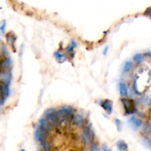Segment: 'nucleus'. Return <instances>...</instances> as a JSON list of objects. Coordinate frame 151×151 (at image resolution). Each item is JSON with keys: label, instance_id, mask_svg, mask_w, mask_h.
I'll list each match as a JSON object with an SVG mask.
<instances>
[{"label": "nucleus", "instance_id": "nucleus-19", "mask_svg": "<svg viewBox=\"0 0 151 151\" xmlns=\"http://www.w3.org/2000/svg\"><path fill=\"white\" fill-rule=\"evenodd\" d=\"M151 131V125L150 124L147 123L145 125V127H144V131L145 133H147V134H149V133Z\"/></svg>", "mask_w": 151, "mask_h": 151}, {"label": "nucleus", "instance_id": "nucleus-10", "mask_svg": "<svg viewBox=\"0 0 151 151\" xmlns=\"http://www.w3.org/2000/svg\"><path fill=\"white\" fill-rule=\"evenodd\" d=\"M0 93L4 100L7 98L10 95V89H9L8 86L0 82Z\"/></svg>", "mask_w": 151, "mask_h": 151}, {"label": "nucleus", "instance_id": "nucleus-1", "mask_svg": "<svg viewBox=\"0 0 151 151\" xmlns=\"http://www.w3.org/2000/svg\"><path fill=\"white\" fill-rule=\"evenodd\" d=\"M73 111L74 109L71 106H68L58 109L57 111V116L59 120L58 125L61 127H64L67 124H69L72 119Z\"/></svg>", "mask_w": 151, "mask_h": 151}, {"label": "nucleus", "instance_id": "nucleus-28", "mask_svg": "<svg viewBox=\"0 0 151 151\" xmlns=\"http://www.w3.org/2000/svg\"><path fill=\"white\" fill-rule=\"evenodd\" d=\"M108 50H109V47H106V50H104V54H105V55H106V52H107Z\"/></svg>", "mask_w": 151, "mask_h": 151}, {"label": "nucleus", "instance_id": "nucleus-26", "mask_svg": "<svg viewBox=\"0 0 151 151\" xmlns=\"http://www.w3.org/2000/svg\"><path fill=\"white\" fill-rule=\"evenodd\" d=\"M103 151H110L109 150V149H108V147H106V145H103Z\"/></svg>", "mask_w": 151, "mask_h": 151}, {"label": "nucleus", "instance_id": "nucleus-12", "mask_svg": "<svg viewBox=\"0 0 151 151\" xmlns=\"http://www.w3.org/2000/svg\"><path fill=\"white\" fill-rule=\"evenodd\" d=\"M73 122L74 124H75L76 126L78 127H81L83 125V118L81 115L80 114H75V116H73Z\"/></svg>", "mask_w": 151, "mask_h": 151}, {"label": "nucleus", "instance_id": "nucleus-20", "mask_svg": "<svg viewBox=\"0 0 151 151\" xmlns=\"http://www.w3.org/2000/svg\"><path fill=\"white\" fill-rule=\"evenodd\" d=\"M6 22L5 21H2V22L0 23V32H4V29H5V26H6Z\"/></svg>", "mask_w": 151, "mask_h": 151}, {"label": "nucleus", "instance_id": "nucleus-16", "mask_svg": "<svg viewBox=\"0 0 151 151\" xmlns=\"http://www.w3.org/2000/svg\"><path fill=\"white\" fill-rule=\"evenodd\" d=\"M41 145L44 151H51V145L47 141L41 143Z\"/></svg>", "mask_w": 151, "mask_h": 151}, {"label": "nucleus", "instance_id": "nucleus-2", "mask_svg": "<svg viewBox=\"0 0 151 151\" xmlns=\"http://www.w3.org/2000/svg\"><path fill=\"white\" fill-rule=\"evenodd\" d=\"M44 116L47 119V122L52 126L58 125V118L57 116V111L55 109H48L44 112Z\"/></svg>", "mask_w": 151, "mask_h": 151}, {"label": "nucleus", "instance_id": "nucleus-6", "mask_svg": "<svg viewBox=\"0 0 151 151\" xmlns=\"http://www.w3.org/2000/svg\"><path fill=\"white\" fill-rule=\"evenodd\" d=\"M12 60L9 57L3 58L0 60V72H10V66H11Z\"/></svg>", "mask_w": 151, "mask_h": 151}, {"label": "nucleus", "instance_id": "nucleus-3", "mask_svg": "<svg viewBox=\"0 0 151 151\" xmlns=\"http://www.w3.org/2000/svg\"><path fill=\"white\" fill-rule=\"evenodd\" d=\"M122 103L124 106L125 112L127 114H130L134 112L135 110V106L133 100H128V99H122Z\"/></svg>", "mask_w": 151, "mask_h": 151}, {"label": "nucleus", "instance_id": "nucleus-18", "mask_svg": "<svg viewBox=\"0 0 151 151\" xmlns=\"http://www.w3.org/2000/svg\"><path fill=\"white\" fill-rule=\"evenodd\" d=\"M134 59L137 63H141V62H142L144 60V57L141 54H136L134 56Z\"/></svg>", "mask_w": 151, "mask_h": 151}, {"label": "nucleus", "instance_id": "nucleus-22", "mask_svg": "<svg viewBox=\"0 0 151 151\" xmlns=\"http://www.w3.org/2000/svg\"><path fill=\"white\" fill-rule=\"evenodd\" d=\"M91 151H100V147H99L97 144H93L91 145Z\"/></svg>", "mask_w": 151, "mask_h": 151}, {"label": "nucleus", "instance_id": "nucleus-25", "mask_svg": "<svg viewBox=\"0 0 151 151\" xmlns=\"http://www.w3.org/2000/svg\"><path fill=\"white\" fill-rule=\"evenodd\" d=\"M4 103V99L3 98V97L1 96V93H0V106H2Z\"/></svg>", "mask_w": 151, "mask_h": 151}, {"label": "nucleus", "instance_id": "nucleus-7", "mask_svg": "<svg viewBox=\"0 0 151 151\" xmlns=\"http://www.w3.org/2000/svg\"><path fill=\"white\" fill-rule=\"evenodd\" d=\"M39 125L40 128L42 129V131H44V132L47 134H49L52 131L53 126L50 125V124L47 122V120L45 118H42L41 119H40L39 125Z\"/></svg>", "mask_w": 151, "mask_h": 151}, {"label": "nucleus", "instance_id": "nucleus-29", "mask_svg": "<svg viewBox=\"0 0 151 151\" xmlns=\"http://www.w3.org/2000/svg\"><path fill=\"white\" fill-rule=\"evenodd\" d=\"M21 151H25V150H22Z\"/></svg>", "mask_w": 151, "mask_h": 151}, {"label": "nucleus", "instance_id": "nucleus-13", "mask_svg": "<svg viewBox=\"0 0 151 151\" xmlns=\"http://www.w3.org/2000/svg\"><path fill=\"white\" fill-rule=\"evenodd\" d=\"M119 92L122 97H125L128 95V88H127L126 84L124 83H119Z\"/></svg>", "mask_w": 151, "mask_h": 151}, {"label": "nucleus", "instance_id": "nucleus-4", "mask_svg": "<svg viewBox=\"0 0 151 151\" xmlns=\"http://www.w3.org/2000/svg\"><path fill=\"white\" fill-rule=\"evenodd\" d=\"M82 141L85 145H89L92 141V134L91 129L88 127H86L83 131Z\"/></svg>", "mask_w": 151, "mask_h": 151}, {"label": "nucleus", "instance_id": "nucleus-11", "mask_svg": "<svg viewBox=\"0 0 151 151\" xmlns=\"http://www.w3.org/2000/svg\"><path fill=\"white\" fill-rule=\"evenodd\" d=\"M102 108L107 112L108 114H111L112 111V102L109 100H103L101 103Z\"/></svg>", "mask_w": 151, "mask_h": 151}, {"label": "nucleus", "instance_id": "nucleus-9", "mask_svg": "<svg viewBox=\"0 0 151 151\" xmlns=\"http://www.w3.org/2000/svg\"><path fill=\"white\" fill-rule=\"evenodd\" d=\"M129 122L131 126H132V128L135 130L139 129L142 126V119L137 118L136 116H132L129 119Z\"/></svg>", "mask_w": 151, "mask_h": 151}, {"label": "nucleus", "instance_id": "nucleus-27", "mask_svg": "<svg viewBox=\"0 0 151 151\" xmlns=\"http://www.w3.org/2000/svg\"><path fill=\"white\" fill-rule=\"evenodd\" d=\"M145 55L148 56V57L151 58V52H146L145 53Z\"/></svg>", "mask_w": 151, "mask_h": 151}, {"label": "nucleus", "instance_id": "nucleus-15", "mask_svg": "<svg viewBox=\"0 0 151 151\" xmlns=\"http://www.w3.org/2000/svg\"><path fill=\"white\" fill-rule=\"evenodd\" d=\"M55 56L56 59H57V60L59 63H63L65 60V59H66V56L63 54H61L60 52H56L55 53Z\"/></svg>", "mask_w": 151, "mask_h": 151}, {"label": "nucleus", "instance_id": "nucleus-30", "mask_svg": "<svg viewBox=\"0 0 151 151\" xmlns=\"http://www.w3.org/2000/svg\"><path fill=\"white\" fill-rule=\"evenodd\" d=\"M150 119H151V114H150Z\"/></svg>", "mask_w": 151, "mask_h": 151}, {"label": "nucleus", "instance_id": "nucleus-5", "mask_svg": "<svg viewBox=\"0 0 151 151\" xmlns=\"http://www.w3.org/2000/svg\"><path fill=\"white\" fill-rule=\"evenodd\" d=\"M49 134H46L44 131H42L39 125H38L35 131V138L37 141L40 142V143L44 142L47 141V137Z\"/></svg>", "mask_w": 151, "mask_h": 151}, {"label": "nucleus", "instance_id": "nucleus-23", "mask_svg": "<svg viewBox=\"0 0 151 151\" xmlns=\"http://www.w3.org/2000/svg\"><path fill=\"white\" fill-rule=\"evenodd\" d=\"M145 15L148 16L149 18L151 19V7H149V8H147V10H146V11L145 12Z\"/></svg>", "mask_w": 151, "mask_h": 151}, {"label": "nucleus", "instance_id": "nucleus-31", "mask_svg": "<svg viewBox=\"0 0 151 151\" xmlns=\"http://www.w3.org/2000/svg\"><path fill=\"white\" fill-rule=\"evenodd\" d=\"M70 151H74V150H70Z\"/></svg>", "mask_w": 151, "mask_h": 151}, {"label": "nucleus", "instance_id": "nucleus-14", "mask_svg": "<svg viewBox=\"0 0 151 151\" xmlns=\"http://www.w3.org/2000/svg\"><path fill=\"white\" fill-rule=\"evenodd\" d=\"M116 146H117L118 149L120 151H127V150H128L127 144L124 141H122V140H119V141L117 142Z\"/></svg>", "mask_w": 151, "mask_h": 151}, {"label": "nucleus", "instance_id": "nucleus-21", "mask_svg": "<svg viewBox=\"0 0 151 151\" xmlns=\"http://www.w3.org/2000/svg\"><path fill=\"white\" fill-rule=\"evenodd\" d=\"M143 143H144V145L146 146V147H151V142L148 139L145 138L144 139H143Z\"/></svg>", "mask_w": 151, "mask_h": 151}, {"label": "nucleus", "instance_id": "nucleus-8", "mask_svg": "<svg viewBox=\"0 0 151 151\" xmlns=\"http://www.w3.org/2000/svg\"><path fill=\"white\" fill-rule=\"evenodd\" d=\"M11 73L10 72H0V82L6 84L7 86H10L11 82Z\"/></svg>", "mask_w": 151, "mask_h": 151}, {"label": "nucleus", "instance_id": "nucleus-24", "mask_svg": "<svg viewBox=\"0 0 151 151\" xmlns=\"http://www.w3.org/2000/svg\"><path fill=\"white\" fill-rule=\"evenodd\" d=\"M116 126H117L118 130H119V131H120L121 128H122V127H121V125H121V124H122V122H121V121L119 120V119H116Z\"/></svg>", "mask_w": 151, "mask_h": 151}, {"label": "nucleus", "instance_id": "nucleus-17", "mask_svg": "<svg viewBox=\"0 0 151 151\" xmlns=\"http://www.w3.org/2000/svg\"><path fill=\"white\" fill-rule=\"evenodd\" d=\"M133 63L131 61H128L125 63V66H124V72H128L132 69L133 68Z\"/></svg>", "mask_w": 151, "mask_h": 151}]
</instances>
